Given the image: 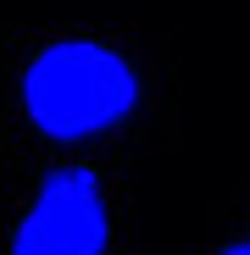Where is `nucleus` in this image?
Listing matches in <instances>:
<instances>
[{
  "instance_id": "obj_3",
  "label": "nucleus",
  "mask_w": 250,
  "mask_h": 255,
  "mask_svg": "<svg viewBox=\"0 0 250 255\" xmlns=\"http://www.w3.org/2000/svg\"><path fill=\"white\" fill-rule=\"evenodd\" d=\"M223 255H250V244H228V250H223Z\"/></svg>"
},
{
  "instance_id": "obj_1",
  "label": "nucleus",
  "mask_w": 250,
  "mask_h": 255,
  "mask_svg": "<svg viewBox=\"0 0 250 255\" xmlns=\"http://www.w3.org/2000/svg\"><path fill=\"white\" fill-rule=\"evenodd\" d=\"M134 100H139L134 67L89 39H61V45L39 50L22 72V106L33 128L56 144H78L117 128L134 111Z\"/></svg>"
},
{
  "instance_id": "obj_2",
  "label": "nucleus",
  "mask_w": 250,
  "mask_h": 255,
  "mask_svg": "<svg viewBox=\"0 0 250 255\" xmlns=\"http://www.w3.org/2000/svg\"><path fill=\"white\" fill-rule=\"evenodd\" d=\"M111 222L106 194L89 166H56L45 172L28 217L11 233V255H106Z\"/></svg>"
}]
</instances>
